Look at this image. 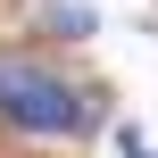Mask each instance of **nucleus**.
<instances>
[{"label":"nucleus","mask_w":158,"mask_h":158,"mask_svg":"<svg viewBox=\"0 0 158 158\" xmlns=\"http://www.w3.org/2000/svg\"><path fill=\"white\" fill-rule=\"evenodd\" d=\"M0 117L25 133H83V125H100V92L67 83L42 58H0Z\"/></svg>","instance_id":"f257e3e1"},{"label":"nucleus","mask_w":158,"mask_h":158,"mask_svg":"<svg viewBox=\"0 0 158 158\" xmlns=\"http://www.w3.org/2000/svg\"><path fill=\"white\" fill-rule=\"evenodd\" d=\"M50 33L83 42V33H92V8H83V0H58V8H50Z\"/></svg>","instance_id":"f03ea898"},{"label":"nucleus","mask_w":158,"mask_h":158,"mask_svg":"<svg viewBox=\"0 0 158 158\" xmlns=\"http://www.w3.org/2000/svg\"><path fill=\"white\" fill-rule=\"evenodd\" d=\"M125 158H150V150H142V142H133V133H125Z\"/></svg>","instance_id":"7ed1b4c3"}]
</instances>
